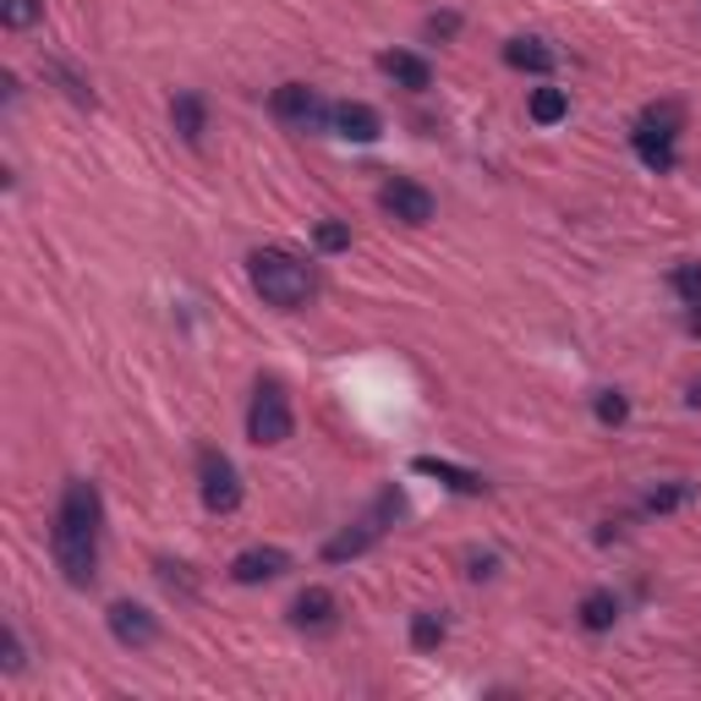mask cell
I'll return each instance as SVG.
<instances>
[{"mask_svg":"<svg viewBox=\"0 0 701 701\" xmlns=\"http://www.w3.org/2000/svg\"><path fill=\"white\" fill-rule=\"evenodd\" d=\"M99 516L105 510H99L94 482H66L61 510H55V532H50V554L72 586H88L99 570Z\"/></svg>","mask_w":701,"mask_h":701,"instance_id":"cell-1","label":"cell"},{"mask_svg":"<svg viewBox=\"0 0 701 701\" xmlns=\"http://www.w3.org/2000/svg\"><path fill=\"white\" fill-rule=\"evenodd\" d=\"M247 280H253V290H258L269 307H280V312H296V307L312 296L307 264L290 258V253H280V247H258V253L247 258Z\"/></svg>","mask_w":701,"mask_h":701,"instance_id":"cell-2","label":"cell"},{"mask_svg":"<svg viewBox=\"0 0 701 701\" xmlns=\"http://www.w3.org/2000/svg\"><path fill=\"white\" fill-rule=\"evenodd\" d=\"M675 138H680V105H652V110L636 121V132H630L641 164L658 170V176L675 170Z\"/></svg>","mask_w":701,"mask_h":701,"instance_id":"cell-3","label":"cell"},{"mask_svg":"<svg viewBox=\"0 0 701 701\" xmlns=\"http://www.w3.org/2000/svg\"><path fill=\"white\" fill-rule=\"evenodd\" d=\"M290 401H285L280 379H264L258 384V395H253V406H247V438L253 444H285L290 438Z\"/></svg>","mask_w":701,"mask_h":701,"instance_id":"cell-4","label":"cell"},{"mask_svg":"<svg viewBox=\"0 0 701 701\" xmlns=\"http://www.w3.org/2000/svg\"><path fill=\"white\" fill-rule=\"evenodd\" d=\"M395 516H401V493H384V499H379V510H373L368 521H357V527H346L340 538H329V543H323V560L346 564V560H357V554H368V549L384 538V521H395Z\"/></svg>","mask_w":701,"mask_h":701,"instance_id":"cell-5","label":"cell"},{"mask_svg":"<svg viewBox=\"0 0 701 701\" xmlns=\"http://www.w3.org/2000/svg\"><path fill=\"white\" fill-rule=\"evenodd\" d=\"M198 488H203V504L214 516H231L242 504V477H236V466L220 449H203L198 455Z\"/></svg>","mask_w":701,"mask_h":701,"instance_id":"cell-6","label":"cell"},{"mask_svg":"<svg viewBox=\"0 0 701 701\" xmlns=\"http://www.w3.org/2000/svg\"><path fill=\"white\" fill-rule=\"evenodd\" d=\"M379 203H384V214H395V220H406V225H427V220H433V192L417 187V181H406V176L384 181Z\"/></svg>","mask_w":701,"mask_h":701,"instance_id":"cell-7","label":"cell"},{"mask_svg":"<svg viewBox=\"0 0 701 701\" xmlns=\"http://www.w3.org/2000/svg\"><path fill=\"white\" fill-rule=\"evenodd\" d=\"M329 110H334V105H323L307 83H285V88H275V116L290 121V127H323Z\"/></svg>","mask_w":701,"mask_h":701,"instance_id":"cell-8","label":"cell"},{"mask_svg":"<svg viewBox=\"0 0 701 701\" xmlns=\"http://www.w3.org/2000/svg\"><path fill=\"white\" fill-rule=\"evenodd\" d=\"M110 636H116L121 647L142 652V647L159 641V619H153L142 603H116V608H110Z\"/></svg>","mask_w":701,"mask_h":701,"instance_id":"cell-9","label":"cell"},{"mask_svg":"<svg viewBox=\"0 0 701 701\" xmlns=\"http://www.w3.org/2000/svg\"><path fill=\"white\" fill-rule=\"evenodd\" d=\"M329 127H334V132H340L346 142H373L379 132H384L379 110H373V105H357V99L334 105V110H329Z\"/></svg>","mask_w":701,"mask_h":701,"instance_id":"cell-10","label":"cell"},{"mask_svg":"<svg viewBox=\"0 0 701 701\" xmlns=\"http://www.w3.org/2000/svg\"><path fill=\"white\" fill-rule=\"evenodd\" d=\"M285 570H290V554H285V549H247V554L231 560V581L258 586V581H275Z\"/></svg>","mask_w":701,"mask_h":701,"instance_id":"cell-11","label":"cell"},{"mask_svg":"<svg viewBox=\"0 0 701 701\" xmlns=\"http://www.w3.org/2000/svg\"><path fill=\"white\" fill-rule=\"evenodd\" d=\"M379 66H384V77H395V83H401V88H412V94L433 88V66H427L422 55H412V50H384V55H379Z\"/></svg>","mask_w":701,"mask_h":701,"instance_id":"cell-12","label":"cell"},{"mask_svg":"<svg viewBox=\"0 0 701 701\" xmlns=\"http://www.w3.org/2000/svg\"><path fill=\"white\" fill-rule=\"evenodd\" d=\"M412 471H417V477H438V482H444V488H455V493H482V488H488L477 471L449 466V460H433V455H417V460H412Z\"/></svg>","mask_w":701,"mask_h":701,"instance_id":"cell-13","label":"cell"},{"mask_svg":"<svg viewBox=\"0 0 701 701\" xmlns=\"http://www.w3.org/2000/svg\"><path fill=\"white\" fill-rule=\"evenodd\" d=\"M290 619H296L301 630H329V625H334V597H329L323 586H307V592L290 603Z\"/></svg>","mask_w":701,"mask_h":701,"instance_id":"cell-14","label":"cell"},{"mask_svg":"<svg viewBox=\"0 0 701 701\" xmlns=\"http://www.w3.org/2000/svg\"><path fill=\"white\" fill-rule=\"evenodd\" d=\"M504 66H516V72H554V50L543 39H510L504 44Z\"/></svg>","mask_w":701,"mask_h":701,"instance_id":"cell-15","label":"cell"},{"mask_svg":"<svg viewBox=\"0 0 701 701\" xmlns=\"http://www.w3.org/2000/svg\"><path fill=\"white\" fill-rule=\"evenodd\" d=\"M614 619H619V597L614 592H586L581 597V625L597 636V630H614Z\"/></svg>","mask_w":701,"mask_h":701,"instance_id":"cell-16","label":"cell"},{"mask_svg":"<svg viewBox=\"0 0 701 701\" xmlns=\"http://www.w3.org/2000/svg\"><path fill=\"white\" fill-rule=\"evenodd\" d=\"M170 121H176V132L192 142H203V99L198 94H176V105H170Z\"/></svg>","mask_w":701,"mask_h":701,"instance_id":"cell-17","label":"cell"},{"mask_svg":"<svg viewBox=\"0 0 701 701\" xmlns=\"http://www.w3.org/2000/svg\"><path fill=\"white\" fill-rule=\"evenodd\" d=\"M527 116H532L538 127H560L564 116H570V94H564V88H538L532 105H527Z\"/></svg>","mask_w":701,"mask_h":701,"instance_id":"cell-18","label":"cell"},{"mask_svg":"<svg viewBox=\"0 0 701 701\" xmlns=\"http://www.w3.org/2000/svg\"><path fill=\"white\" fill-rule=\"evenodd\" d=\"M691 499H697L691 482H669V488H652V493L641 499V516H669V510H680V504H691Z\"/></svg>","mask_w":701,"mask_h":701,"instance_id":"cell-19","label":"cell"},{"mask_svg":"<svg viewBox=\"0 0 701 701\" xmlns=\"http://www.w3.org/2000/svg\"><path fill=\"white\" fill-rule=\"evenodd\" d=\"M444 641V619L438 614H412V647L417 652H433Z\"/></svg>","mask_w":701,"mask_h":701,"instance_id":"cell-20","label":"cell"},{"mask_svg":"<svg viewBox=\"0 0 701 701\" xmlns=\"http://www.w3.org/2000/svg\"><path fill=\"white\" fill-rule=\"evenodd\" d=\"M39 11H44L39 0H6V6H0V22H6V28H33Z\"/></svg>","mask_w":701,"mask_h":701,"instance_id":"cell-21","label":"cell"},{"mask_svg":"<svg viewBox=\"0 0 701 701\" xmlns=\"http://www.w3.org/2000/svg\"><path fill=\"white\" fill-rule=\"evenodd\" d=\"M630 417V401L619 395V390H603L597 395V422H608V427H619V422Z\"/></svg>","mask_w":701,"mask_h":701,"instance_id":"cell-22","label":"cell"},{"mask_svg":"<svg viewBox=\"0 0 701 701\" xmlns=\"http://www.w3.org/2000/svg\"><path fill=\"white\" fill-rule=\"evenodd\" d=\"M312 242H318L323 253H346V247H351V231H346V225H334V220H323V225L312 231Z\"/></svg>","mask_w":701,"mask_h":701,"instance_id":"cell-23","label":"cell"},{"mask_svg":"<svg viewBox=\"0 0 701 701\" xmlns=\"http://www.w3.org/2000/svg\"><path fill=\"white\" fill-rule=\"evenodd\" d=\"M675 290H680L691 307H701V264H680V269H675Z\"/></svg>","mask_w":701,"mask_h":701,"instance_id":"cell-24","label":"cell"},{"mask_svg":"<svg viewBox=\"0 0 701 701\" xmlns=\"http://www.w3.org/2000/svg\"><path fill=\"white\" fill-rule=\"evenodd\" d=\"M460 28V17L455 11H444V17H427V39H449Z\"/></svg>","mask_w":701,"mask_h":701,"instance_id":"cell-25","label":"cell"},{"mask_svg":"<svg viewBox=\"0 0 701 701\" xmlns=\"http://www.w3.org/2000/svg\"><path fill=\"white\" fill-rule=\"evenodd\" d=\"M0 641H6V675H17V669H22V641H17V630L6 625V636H0Z\"/></svg>","mask_w":701,"mask_h":701,"instance_id":"cell-26","label":"cell"}]
</instances>
